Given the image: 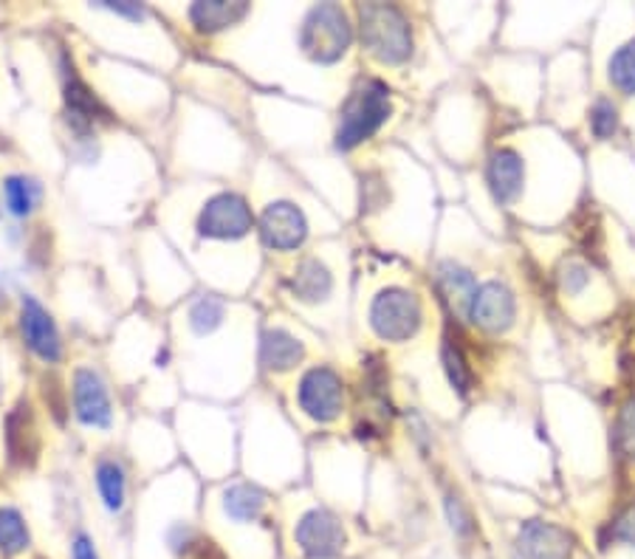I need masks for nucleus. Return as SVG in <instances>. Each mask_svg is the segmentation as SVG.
Segmentation results:
<instances>
[{
  "label": "nucleus",
  "instance_id": "nucleus-1",
  "mask_svg": "<svg viewBox=\"0 0 635 559\" xmlns=\"http://www.w3.org/2000/svg\"><path fill=\"white\" fill-rule=\"evenodd\" d=\"M393 114V97L390 88L379 79H364L353 88L351 97L342 105L336 128V147L339 150H353L362 141H368L381 125L388 122Z\"/></svg>",
  "mask_w": 635,
  "mask_h": 559
},
{
  "label": "nucleus",
  "instance_id": "nucleus-2",
  "mask_svg": "<svg viewBox=\"0 0 635 559\" xmlns=\"http://www.w3.org/2000/svg\"><path fill=\"white\" fill-rule=\"evenodd\" d=\"M359 31L370 57L384 66H401L412 55V29L401 9L390 3H364L359 7Z\"/></svg>",
  "mask_w": 635,
  "mask_h": 559
},
{
  "label": "nucleus",
  "instance_id": "nucleus-3",
  "mask_svg": "<svg viewBox=\"0 0 635 559\" xmlns=\"http://www.w3.org/2000/svg\"><path fill=\"white\" fill-rule=\"evenodd\" d=\"M351 20H348L345 9L333 7V3L311 9L303 31H300V46L316 62H336L351 49Z\"/></svg>",
  "mask_w": 635,
  "mask_h": 559
},
{
  "label": "nucleus",
  "instance_id": "nucleus-4",
  "mask_svg": "<svg viewBox=\"0 0 635 559\" xmlns=\"http://www.w3.org/2000/svg\"><path fill=\"white\" fill-rule=\"evenodd\" d=\"M423 323V305L407 288H388L370 305V328L384 342H407Z\"/></svg>",
  "mask_w": 635,
  "mask_h": 559
},
{
  "label": "nucleus",
  "instance_id": "nucleus-5",
  "mask_svg": "<svg viewBox=\"0 0 635 559\" xmlns=\"http://www.w3.org/2000/svg\"><path fill=\"white\" fill-rule=\"evenodd\" d=\"M296 402L305 415L320 424L336 421L345 410V382L331 367H311L296 388Z\"/></svg>",
  "mask_w": 635,
  "mask_h": 559
},
{
  "label": "nucleus",
  "instance_id": "nucleus-6",
  "mask_svg": "<svg viewBox=\"0 0 635 559\" xmlns=\"http://www.w3.org/2000/svg\"><path fill=\"white\" fill-rule=\"evenodd\" d=\"M294 542L300 546V551H303L305 557L328 559L342 553V548L348 546V535L342 520L333 517L331 511L311 509L309 514H303V520L296 523Z\"/></svg>",
  "mask_w": 635,
  "mask_h": 559
},
{
  "label": "nucleus",
  "instance_id": "nucleus-7",
  "mask_svg": "<svg viewBox=\"0 0 635 559\" xmlns=\"http://www.w3.org/2000/svg\"><path fill=\"white\" fill-rule=\"evenodd\" d=\"M252 209L235 193H221L206 202L201 209L198 229L204 237H221V241H232V237H243L252 229Z\"/></svg>",
  "mask_w": 635,
  "mask_h": 559
},
{
  "label": "nucleus",
  "instance_id": "nucleus-8",
  "mask_svg": "<svg viewBox=\"0 0 635 559\" xmlns=\"http://www.w3.org/2000/svg\"><path fill=\"white\" fill-rule=\"evenodd\" d=\"M469 320H472L478 328L489 331V334H500L515 325L517 316V297L515 292L500 283V280H491L475 292L472 303H469Z\"/></svg>",
  "mask_w": 635,
  "mask_h": 559
},
{
  "label": "nucleus",
  "instance_id": "nucleus-9",
  "mask_svg": "<svg viewBox=\"0 0 635 559\" xmlns=\"http://www.w3.org/2000/svg\"><path fill=\"white\" fill-rule=\"evenodd\" d=\"M517 551L522 559H574L576 537L565 526L528 520L517 531Z\"/></svg>",
  "mask_w": 635,
  "mask_h": 559
},
{
  "label": "nucleus",
  "instance_id": "nucleus-10",
  "mask_svg": "<svg viewBox=\"0 0 635 559\" xmlns=\"http://www.w3.org/2000/svg\"><path fill=\"white\" fill-rule=\"evenodd\" d=\"M261 235L268 249L294 252L303 246L305 235H309V224H305V215L294 204L280 202L263 209Z\"/></svg>",
  "mask_w": 635,
  "mask_h": 559
},
{
  "label": "nucleus",
  "instance_id": "nucleus-11",
  "mask_svg": "<svg viewBox=\"0 0 635 559\" xmlns=\"http://www.w3.org/2000/svg\"><path fill=\"white\" fill-rule=\"evenodd\" d=\"M20 331H23L26 345L37 356L46 359V362H60L62 342L60 334H57V325L49 311L42 308L35 297H23V305H20Z\"/></svg>",
  "mask_w": 635,
  "mask_h": 559
},
{
  "label": "nucleus",
  "instance_id": "nucleus-12",
  "mask_svg": "<svg viewBox=\"0 0 635 559\" xmlns=\"http://www.w3.org/2000/svg\"><path fill=\"white\" fill-rule=\"evenodd\" d=\"M74 410L77 419L88 426L110 424V395L102 379L94 371H77L74 376Z\"/></svg>",
  "mask_w": 635,
  "mask_h": 559
},
{
  "label": "nucleus",
  "instance_id": "nucleus-13",
  "mask_svg": "<svg viewBox=\"0 0 635 559\" xmlns=\"http://www.w3.org/2000/svg\"><path fill=\"white\" fill-rule=\"evenodd\" d=\"M522 178H526V165H522L520 153L511 150V147L495 150L489 161V184L495 189L497 202H517L522 193Z\"/></svg>",
  "mask_w": 635,
  "mask_h": 559
},
{
  "label": "nucleus",
  "instance_id": "nucleus-14",
  "mask_svg": "<svg viewBox=\"0 0 635 559\" xmlns=\"http://www.w3.org/2000/svg\"><path fill=\"white\" fill-rule=\"evenodd\" d=\"M291 288H294L296 297L305 300V303H320V300H325L328 294L333 292V277L316 257H309V261L296 266Z\"/></svg>",
  "mask_w": 635,
  "mask_h": 559
},
{
  "label": "nucleus",
  "instance_id": "nucleus-15",
  "mask_svg": "<svg viewBox=\"0 0 635 559\" xmlns=\"http://www.w3.org/2000/svg\"><path fill=\"white\" fill-rule=\"evenodd\" d=\"M9 455H12L14 463H31L37 455V432H35V421H31L29 404L26 408H18L12 415H9Z\"/></svg>",
  "mask_w": 635,
  "mask_h": 559
},
{
  "label": "nucleus",
  "instance_id": "nucleus-16",
  "mask_svg": "<svg viewBox=\"0 0 635 559\" xmlns=\"http://www.w3.org/2000/svg\"><path fill=\"white\" fill-rule=\"evenodd\" d=\"M224 498L226 514H229L235 523H257L263 509H266V494L257 492L254 487H246V483H237V487L226 489Z\"/></svg>",
  "mask_w": 635,
  "mask_h": 559
},
{
  "label": "nucleus",
  "instance_id": "nucleus-17",
  "mask_svg": "<svg viewBox=\"0 0 635 559\" xmlns=\"http://www.w3.org/2000/svg\"><path fill=\"white\" fill-rule=\"evenodd\" d=\"M66 102H68V114H71V119L77 122V128L91 125L94 119H97L99 110H102L99 108L97 97H94L82 79L74 73V68H66Z\"/></svg>",
  "mask_w": 635,
  "mask_h": 559
},
{
  "label": "nucleus",
  "instance_id": "nucleus-18",
  "mask_svg": "<svg viewBox=\"0 0 635 559\" xmlns=\"http://www.w3.org/2000/svg\"><path fill=\"white\" fill-rule=\"evenodd\" d=\"M300 359H303V345H300L294 336L280 328L268 331L266 340H263V362H266L268 367H274V371H289Z\"/></svg>",
  "mask_w": 635,
  "mask_h": 559
},
{
  "label": "nucleus",
  "instance_id": "nucleus-19",
  "mask_svg": "<svg viewBox=\"0 0 635 559\" xmlns=\"http://www.w3.org/2000/svg\"><path fill=\"white\" fill-rule=\"evenodd\" d=\"M246 3H198L189 9V18L201 31H218L246 18Z\"/></svg>",
  "mask_w": 635,
  "mask_h": 559
},
{
  "label": "nucleus",
  "instance_id": "nucleus-20",
  "mask_svg": "<svg viewBox=\"0 0 635 559\" xmlns=\"http://www.w3.org/2000/svg\"><path fill=\"white\" fill-rule=\"evenodd\" d=\"M97 489H99V494H102V503L108 506V511L119 514V511L125 509L127 481H125V469H121V463L99 461Z\"/></svg>",
  "mask_w": 635,
  "mask_h": 559
},
{
  "label": "nucleus",
  "instance_id": "nucleus-21",
  "mask_svg": "<svg viewBox=\"0 0 635 559\" xmlns=\"http://www.w3.org/2000/svg\"><path fill=\"white\" fill-rule=\"evenodd\" d=\"M607 79L624 97H635V37L618 46L607 62Z\"/></svg>",
  "mask_w": 635,
  "mask_h": 559
},
{
  "label": "nucleus",
  "instance_id": "nucleus-22",
  "mask_svg": "<svg viewBox=\"0 0 635 559\" xmlns=\"http://www.w3.org/2000/svg\"><path fill=\"white\" fill-rule=\"evenodd\" d=\"M40 184L26 176H9L7 182H3V198H7L9 213L20 215V218L35 213V207L40 204Z\"/></svg>",
  "mask_w": 635,
  "mask_h": 559
},
{
  "label": "nucleus",
  "instance_id": "nucleus-23",
  "mask_svg": "<svg viewBox=\"0 0 635 559\" xmlns=\"http://www.w3.org/2000/svg\"><path fill=\"white\" fill-rule=\"evenodd\" d=\"M31 546V535L20 511L0 509V551L7 557H18Z\"/></svg>",
  "mask_w": 635,
  "mask_h": 559
},
{
  "label": "nucleus",
  "instance_id": "nucleus-24",
  "mask_svg": "<svg viewBox=\"0 0 635 559\" xmlns=\"http://www.w3.org/2000/svg\"><path fill=\"white\" fill-rule=\"evenodd\" d=\"M441 288L452 303L463 305L469 311V303H472L475 292H478V283H475L469 268H460L458 263H441Z\"/></svg>",
  "mask_w": 635,
  "mask_h": 559
},
{
  "label": "nucleus",
  "instance_id": "nucleus-25",
  "mask_svg": "<svg viewBox=\"0 0 635 559\" xmlns=\"http://www.w3.org/2000/svg\"><path fill=\"white\" fill-rule=\"evenodd\" d=\"M590 130L599 141H607L618 130V108L613 99L599 97L590 108Z\"/></svg>",
  "mask_w": 635,
  "mask_h": 559
},
{
  "label": "nucleus",
  "instance_id": "nucleus-26",
  "mask_svg": "<svg viewBox=\"0 0 635 559\" xmlns=\"http://www.w3.org/2000/svg\"><path fill=\"white\" fill-rule=\"evenodd\" d=\"M616 447L627 461H635V395L627 399L616 419Z\"/></svg>",
  "mask_w": 635,
  "mask_h": 559
},
{
  "label": "nucleus",
  "instance_id": "nucleus-27",
  "mask_svg": "<svg viewBox=\"0 0 635 559\" xmlns=\"http://www.w3.org/2000/svg\"><path fill=\"white\" fill-rule=\"evenodd\" d=\"M443 367H447V376L449 382H452V388H458V393H469V388H472V371L466 365L460 347L452 345V342L443 345Z\"/></svg>",
  "mask_w": 635,
  "mask_h": 559
},
{
  "label": "nucleus",
  "instance_id": "nucleus-28",
  "mask_svg": "<svg viewBox=\"0 0 635 559\" xmlns=\"http://www.w3.org/2000/svg\"><path fill=\"white\" fill-rule=\"evenodd\" d=\"M590 280V268L582 261H565L559 268V286H563L565 297H576Z\"/></svg>",
  "mask_w": 635,
  "mask_h": 559
},
{
  "label": "nucleus",
  "instance_id": "nucleus-29",
  "mask_svg": "<svg viewBox=\"0 0 635 559\" xmlns=\"http://www.w3.org/2000/svg\"><path fill=\"white\" fill-rule=\"evenodd\" d=\"M447 517H449V523H452V531L458 537H472L475 535L472 514L466 511L463 500H458L455 494H449L447 498Z\"/></svg>",
  "mask_w": 635,
  "mask_h": 559
},
{
  "label": "nucleus",
  "instance_id": "nucleus-30",
  "mask_svg": "<svg viewBox=\"0 0 635 559\" xmlns=\"http://www.w3.org/2000/svg\"><path fill=\"white\" fill-rule=\"evenodd\" d=\"M221 316H224V305L215 303V300H201V303L193 308V323L198 325L201 331L218 325Z\"/></svg>",
  "mask_w": 635,
  "mask_h": 559
},
{
  "label": "nucleus",
  "instance_id": "nucleus-31",
  "mask_svg": "<svg viewBox=\"0 0 635 559\" xmlns=\"http://www.w3.org/2000/svg\"><path fill=\"white\" fill-rule=\"evenodd\" d=\"M610 535H613V540H622L635 548V506H629L624 514H618V520L613 523Z\"/></svg>",
  "mask_w": 635,
  "mask_h": 559
},
{
  "label": "nucleus",
  "instance_id": "nucleus-32",
  "mask_svg": "<svg viewBox=\"0 0 635 559\" xmlns=\"http://www.w3.org/2000/svg\"><path fill=\"white\" fill-rule=\"evenodd\" d=\"M71 559H99L97 546H94V540L85 531H77L71 537Z\"/></svg>",
  "mask_w": 635,
  "mask_h": 559
}]
</instances>
